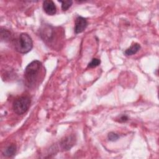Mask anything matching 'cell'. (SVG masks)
Here are the masks:
<instances>
[{"instance_id": "4fadbf2b", "label": "cell", "mask_w": 159, "mask_h": 159, "mask_svg": "<svg viewBox=\"0 0 159 159\" xmlns=\"http://www.w3.org/2000/svg\"><path fill=\"white\" fill-rule=\"evenodd\" d=\"M107 138H108V140L109 141L114 142V141H116V140H117L119 139V135L117 134H116V133L111 132H109L108 134Z\"/></svg>"}, {"instance_id": "ba28073f", "label": "cell", "mask_w": 159, "mask_h": 159, "mask_svg": "<svg viewBox=\"0 0 159 159\" xmlns=\"http://www.w3.org/2000/svg\"><path fill=\"white\" fill-rule=\"evenodd\" d=\"M140 47H140V44H139L137 43H135L133 45H132L129 48L125 50V54L128 56L134 55L139 51V50L140 49Z\"/></svg>"}, {"instance_id": "277c9868", "label": "cell", "mask_w": 159, "mask_h": 159, "mask_svg": "<svg viewBox=\"0 0 159 159\" xmlns=\"http://www.w3.org/2000/svg\"><path fill=\"white\" fill-rule=\"evenodd\" d=\"M30 105V98L27 96H21L15 99L12 104V109L16 114L22 115L29 109Z\"/></svg>"}, {"instance_id": "9c48e42d", "label": "cell", "mask_w": 159, "mask_h": 159, "mask_svg": "<svg viewBox=\"0 0 159 159\" xmlns=\"http://www.w3.org/2000/svg\"><path fill=\"white\" fill-rule=\"evenodd\" d=\"M16 153V146L14 144H11L9 145L6 148V149L3 152L4 155L6 157H12L14 156Z\"/></svg>"}, {"instance_id": "7c38bea8", "label": "cell", "mask_w": 159, "mask_h": 159, "mask_svg": "<svg viewBox=\"0 0 159 159\" xmlns=\"http://www.w3.org/2000/svg\"><path fill=\"white\" fill-rule=\"evenodd\" d=\"M11 36V33L9 31H8L6 29H2L1 30V37L2 40H7Z\"/></svg>"}, {"instance_id": "8992f818", "label": "cell", "mask_w": 159, "mask_h": 159, "mask_svg": "<svg viewBox=\"0 0 159 159\" xmlns=\"http://www.w3.org/2000/svg\"><path fill=\"white\" fill-rule=\"evenodd\" d=\"M76 138L74 135H70L65 137L61 139L60 142V145L63 150H70L75 143Z\"/></svg>"}, {"instance_id": "3957f363", "label": "cell", "mask_w": 159, "mask_h": 159, "mask_svg": "<svg viewBox=\"0 0 159 159\" xmlns=\"http://www.w3.org/2000/svg\"><path fill=\"white\" fill-rule=\"evenodd\" d=\"M16 50L22 54L29 52L33 47V42L30 36L27 33H22L15 42Z\"/></svg>"}, {"instance_id": "5bb4252c", "label": "cell", "mask_w": 159, "mask_h": 159, "mask_svg": "<svg viewBox=\"0 0 159 159\" xmlns=\"http://www.w3.org/2000/svg\"><path fill=\"white\" fill-rule=\"evenodd\" d=\"M127 120H128V117L126 115H123V116H120L119 121L120 122H126Z\"/></svg>"}, {"instance_id": "52a82bcc", "label": "cell", "mask_w": 159, "mask_h": 159, "mask_svg": "<svg viewBox=\"0 0 159 159\" xmlns=\"http://www.w3.org/2000/svg\"><path fill=\"white\" fill-rule=\"evenodd\" d=\"M43 9L45 12L49 16L55 15L57 12L56 6L52 0L44 1L43 2Z\"/></svg>"}, {"instance_id": "6da1fadb", "label": "cell", "mask_w": 159, "mask_h": 159, "mask_svg": "<svg viewBox=\"0 0 159 159\" xmlns=\"http://www.w3.org/2000/svg\"><path fill=\"white\" fill-rule=\"evenodd\" d=\"M45 76V69L41 61L34 60L25 68L24 78L26 86L34 88L40 83Z\"/></svg>"}, {"instance_id": "7a4b0ae2", "label": "cell", "mask_w": 159, "mask_h": 159, "mask_svg": "<svg viewBox=\"0 0 159 159\" xmlns=\"http://www.w3.org/2000/svg\"><path fill=\"white\" fill-rule=\"evenodd\" d=\"M39 32L41 39L47 45L50 47L55 46V45L60 42V39L64 35L63 30H60L59 27H55L50 24L42 25Z\"/></svg>"}, {"instance_id": "8fae6325", "label": "cell", "mask_w": 159, "mask_h": 159, "mask_svg": "<svg viewBox=\"0 0 159 159\" xmlns=\"http://www.w3.org/2000/svg\"><path fill=\"white\" fill-rule=\"evenodd\" d=\"M101 63V60L98 58H94L91 60V61L88 63V68H94L99 66Z\"/></svg>"}, {"instance_id": "5b68a950", "label": "cell", "mask_w": 159, "mask_h": 159, "mask_svg": "<svg viewBox=\"0 0 159 159\" xmlns=\"http://www.w3.org/2000/svg\"><path fill=\"white\" fill-rule=\"evenodd\" d=\"M88 26L87 19L81 16H78L75 22L74 32L76 34L83 32Z\"/></svg>"}, {"instance_id": "30bf717a", "label": "cell", "mask_w": 159, "mask_h": 159, "mask_svg": "<svg viewBox=\"0 0 159 159\" xmlns=\"http://www.w3.org/2000/svg\"><path fill=\"white\" fill-rule=\"evenodd\" d=\"M59 2H60L61 3V9L64 11H67L72 5L73 4V1H59Z\"/></svg>"}]
</instances>
